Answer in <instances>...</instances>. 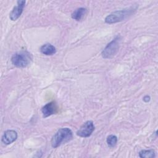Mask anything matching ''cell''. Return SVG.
<instances>
[{
  "label": "cell",
  "instance_id": "obj_9",
  "mask_svg": "<svg viewBox=\"0 0 158 158\" xmlns=\"http://www.w3.org/2000/svg\"><path fill=\"white\" fill-rule=\"evenodd\" d=\"M40 51L42 54L46 56H51L56 52V48L51 44L46 43L41 46L40 48Z\"/></svg>",
  "mask_w": 158,
  "mask_h": 158
},
{
  "label": "cell",
  "instance_id": "obj_7",
  "mask_svg": "<svg viewBox=\"0 0 158 158\" xmlns=\"http://www.w3.org/2000/svg\"><path fill=\"white\" fill-rule=\"evenodd\" d=\"M17 138V133L14 130H6L2 136V142L6 145L10 144L14 142Z\"/></svg>",
  "mask_w": 158,
  "mask_h": 158
},
{
  "label": "cell",
  "instance_id": "obj_1",
  "mask_svg": "<svg viewBox=\"0 0 158 158\" xmlns=\"http://www.w3.org/2000/svg\"><path fill=\"white\" fill-rule=\"evenodd\" d=\"M73 133L72 130L69 128H60L52 136L51 143L54 148H56L63 143H65L72 139Z\"/></svg>",
  "mask_w": 158,
  "mask_h": 158
},
{
  "label": "cell",
  "instance_id": "obj_2",
  "mask_svg": "<svg viewBox=\"0 0 158 158\" xmlns=\"http://www.w3.org/2000/svg\"><path fill=\"white\" fill-rule=\"evenodd\" d=\"M32 60L31 54L27 51H20L14 53L11 57V62L14 65L19 68L28 66Z\"/></svg>",
  "mask_w": 158,
  "mask_h": 158
},
{
  "label": "cell",
  "instance_id": "obj_8",
  "mask_svg": "<svg viewBox=\"0 0 158 158\" xmlns=\"http://www.w3.org/2000/svg\"><path fill=\"white\" fill-rule=\"evenodd\" d=\"M57 106L55 102L52 101L47 103L41 109V112L43 117H48L52 114H55L57 112Z\"/></svg>",
  "mask_w": 158,
  "mask_h": 158
},
{
  "label": "cell",
  "instance_id": "obj_13",
  "mask_svg": "<svg viewBox=\"0 0 158 158\" xmlns=\"http://www.w3.org/2000/svg\"><path fill=\"white\" fill-rule=\"evenodd\" d=\"M149 100H150V97H149V96H148V95H146V96H145L144 98H143V101H144V102H148V101H149Z\"/></svg>",
  "mask_w": 158,
  "mask_h": 158
},
{
  "label": "cell",
  "instance_id": "obj_5",
  "mask_svg": "<svg viewBox=\"0 0 158 158\" xmlns=\"http://www.w3.org/2000/svg\"><path fill=\"white\" fill-rule=\"evenodd\" d=\"M94 125L93 122L88 120L85 122L77 131V135L80 137L87 138L91 136L94 130Z\"/></svg>",
  "mask_w": 158,
  "mask_h": 158
},
{
  "label": "cell",
  "instance_id": "obj_10",
  "mask_svg": "<svg viewBox=\"0 0 158 158\" xmlns=\"http://www.w3.org/2000/svg\"><path fill=\"white\" fill-rule=\"evenodd\" d=\"M86 9L84 7H79L75 9L72 14L71 17L73 19L79 21L83 19L85 15L86 14Z\"/></svg>",
  "mask_w": 158,
  "mask_h": 158
},
{
  "label": "cell",
  "instance_id": "obj_11",
  "mask_svg": "<svg viewBox=\"0 0 158 158\" xmlns=\"http://www.w3.org/2000/svg\"><path fill=\"white\" fill-rule=\"evenodd\" d=\"M156 156L153 149H143L139 152V156L141 158H152Z\"/></svg>",
  "mask_w": 158,
  "mask_h": 158
},
{
  "label": "cell",
  "instance_id": "obj_4",
  "mask_svg": "<svg viewBox=\"0 0 158 158\" xmlns=\"http://www.w3.org/2000/svg\"><path fill=\"white\" fill-rule=\"evenodd\" d=\"M120 42V36H117L109 43H108L102 50L101 52L102 57L104 59H110L113 57L118 51Z\"/></svg>",
  "mask_w": 158,
  "mask_h": 158
},
{
  "label": "cell",
  "instance_id": "obj_6",
  "mask_svg": "<svg viewBox=\"0 0 158 158\" xmlns=\"http://www.w3.org/2000/svg\"><path fill=\"white\" fill-rule=\"evenodd\" d=\"M25 2L26 1L23 0H19L17 2V5L13 8L9 14V18L11 20L15 21L20 17L23 12Z\"/></svg>",
  "mask_w": 158,
  "mask_h": 158
},
{
  "label": "cell",
  "instance_id": "obj_3",
  "mask_svg": "<svg viewBox=\"0 0 158 158\" xmlns=\"http://www.w3.org/2000/svg\"><path fill=\"white\" fill-rule=\"evenodd\" d=\"M134 8H127L115 10L110 13L105 18V22L109 24H112L121 22L131 14Z\"/></svg>",
  "mask_w": 158,
  "mask_h": 158
},
{
  "label": "cell",
  "instance_id": "obj_12",
  "mask_svg": "<svg viewBox=\"0 0 158 158\" xmlns=\"http://www.w3.org/2000/svg\"><path fill=\"white\" fill-rule=\"evenodd\" d=\"M106 142L109 147L114 148L117 143V137L114 135H110L107 137Z\"/></svg>",
  "mask_w": 158,
  "mask_h": 158
}]
</instances>
